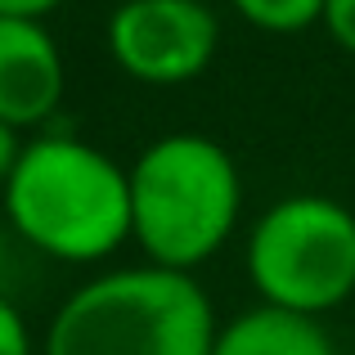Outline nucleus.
<instances>
[{"label": "nucleus", "mask_w": 355, "mask_h": 355, "mask_svg": "<svg viewBox=\"0 0 355 355\" xmlns=\"http://www.w3.org/2000/svg\"><path fill=\"white\" fill-rule=\"evenodd\" d=\"M216 333L198 279L144 261L81 284L54 311L41 355H211Z\"/></svg>", "instance_id": "nucleus-2"}, {"label": "nucleus", "mask_w": 355, "mask_h": 355, "mask_svg": "<svg viewBox=\"0 0 355 355\" xmlns=\"http://www.w3.org/2000/svg\"><path fill=\"white\" fill-rule=\"evenodd\" d=\"M68 0H0V18H50Z\"/></svg>", "instance_id": "nucleus-11"}, {"label": "nucleus", "mask_w": 355, "mask_h": 355, "mask_svg": "<svg viewBox=\"0 0 355 355\" xmlns=\"http://www.w3.org/2000/svg\"><path fill=\"white\" fill-rule=\"evenodd\" d=\"M324 32L342 45L347 54H355V0H324Z\"/></svg>", "instance_id": "nucleus-10"}, {"label": "nucleus", "mask_w": 355, "mask_h": 355, "mask_svg": "<svg viewBox=\"0 0 355 355\" xmlns=\"http://www.w3.org/2000/svg\"><path fill=\"white\" fill-rule=\"evenodd\" d=\"M130 171V239L153 266L193 270L211 261L243 216L239 166L211 135L175 130L135 157Z\"/></svg>", "instance_id": "nucleus-3"}, {"label": "nucleus", "mask_w": 355, "mask_h": 355, "mask_svg": "<svg viewBox=\"0 0 355 355\" xmlns=\"http://www.w3.org/2000/svg\"><path fill=\"white\" fill-rule=\"evenodd\" d=\"M211 355H338L320 320L279 306H252L220 324Z\"/></svg>", "instance_id": "nucleus-7"}, {"label": "nucleus", "mask_w": 355, "mask_h": 355, "mask_svg": "<svg viewBox=\"0 0 355 355\" xmlns=\"http://www.w3.org/2000/svg\"><path fill=\"white\" fill-rule=\"evenodd\" d=\"M230 9L243 18V23L261 27V32H306L324 18V0H230Z\"/></svg>", "instance_id": "nucleus-8"}, {"label": "nucleus", "mask_w": 355, "mask_h": 355, "mask_svg": "<svg viewBox=\"0 0 355 355\" xmlns=\"http://www.w3.org/2000/svg\"><path fill=\"white\" fill-rule=\"evenodd\" d=\"M0 198L18 239L68 266L104 261L130 239V171L77 135L23 139Z\"/></svg>", "instance_id": "nucleus-1"}, {"label": "nucleus", "mask_w": 355, "mask_h": 355, "mask_svg": "<svg viewBox=\"0 0 355 355\" xmlns=\"http://www.w3.org/2000/svg\"><path fill=\"white\" fill-rule=\"evenodd\" d=\"M0 261H5V225H0Z\"/></svg>", "instance_id": "nucleus-13"}, {"label": "nucleus", "mask_w": 355, "mask_h": 355, "mask_svg": "<svg viewBox=\"0 0 355 355\" xmlns=\"http://www.w3.org/2000/svg\"><path fill=\"white\" fill-rule=\"evenodd\" d=\"M63 54L45 18H0V121L9 130L45 126L63 104Z\"/></svg>", "instance_id": "nucleus-6"}, {"label": "nucleus", "mask_w": 355, "mask_h": 355, "mask_svg": "<svg viewBox=\"0 0 355 355\" xmlns=\"http://www.w3.org/2000/svg\"><path fill=\"white\" fill-rule=\"evenodd\" d=\"M220 50V23L202 0H121L108 18V54L139 86H184Z\"/></svg>", "instance_id": "nucleus-5"}, {"label": "nucleus", "mask_w": 355, "mask_h": 355, "mask_svg": "<svg viewBox=\"0 0 355 355\" xmlns=\"http://www.w3.org/2000/svg\"><path fill=\"white\" fill-rule=\"evenodd\" d=\"M248 279L261 306L320 320L355 293V211L324 193H293L257 216Z\"/></svg>", "instance_id": "nucleus-4"}, {"label": "nucleus", "mask_w": 355, "mask_h": 355, "mask_svg": "<svg viewBox=\"0 0 355 355\" xmlns=\"http://www.w3.org/2000/svg\"><path fill=\"white\" fill-rule=\"evenodd\" d=\"M18 153H23V139H18V130H9L5 121H0V193H5L9 175H14Z\"/></svg>", "instance_id": "nucleus-12"}, {"label": "nucleus", "mask_w": 355, "mask_h": 355, "mask_svg": "<svg viewBox=\"0 0 355 355\" xmlns=\"http://www.w3.org/2000/svg\"><path fill=\"white\" fill-rule=\"evenodd\" d=\"M0 355H36V342H32L23 311L14 302H5V297H0Z\"/></svg>", "instance_id": "nucleus-9"}]
</instances>
